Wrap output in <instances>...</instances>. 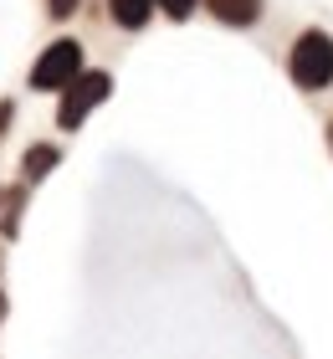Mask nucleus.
<instances>
[{
	"instance_id": "nucleus-1",
	"label": "nucleus",
	"mask_w": 333,
	"mask_h": 359,
	"mask_svg": "<svg viewBox=\"0 0 333 359\" xmlns=\"http://www.w3.org/2000/svg\"><path fill=\"white\" fill-rule=\"evenodd\" d=\"M292 83L297 88H308V93H318L333 83V36L328 31H303L292 46Z\"/></svg>"
},
{
	"instance_id": "nucleus-2",
	"label": "nucleus",
	"mask_w": 333,
	"mask_h": 359,
	"mask_svg": "<svg viewBox=\"0 0 333 359\" xmlns=\"http://www.w3.org/2000/svg\"><path fill=\"white\" fill-rule=\"evenodd\" d=\"M77 72H82V46H77V41H52V46L41 52V62L31 67V88L57 93V88L72 83Z\"/></svg>"
},
{
	"instance_id": "nucleus-8",
	"label": "nucleus",
	"mask_w": 333,
	"mask_h": 359,
	"mask_svg": "<svg viewBox=\"0 0 333 359\" xmlns=\"http://www.w3.org/2000/svg\"><path fill=\"white\" fill-rule=\"evenodd\" d=\"M46 11H52V15H72L77 0H46Z\"/></svg>"
},
{
	"instance_id": "nucleus-5",
	"label": "nucleus",
	"mask_w": 333,
	"mask_h": 359,
	"mask_svg": "<svg viewBox=\"0 0 333 359\" xmlns=\"http://www.w3.org/2000/svg\"><path fill=\"white\" fill-rule=\"evenodd\" d=\"M108 6H113V21H118V26L139 31V26L149 21V15H154V6H159V0H108Z\"/></svg>"
},
{
	"instance_id": "nucleus-3",
	"label": "nucleus",
	"mask_w": 333,
	"mask_h": 359,
	"mask_svg": "<svg viewBox=\"0 0 333 359\" xmlns=\"http://www.w3.org/2000/svg\"><path fill=\"white\" fill-rule=\"evenodd\" d=\"M108 88H113V77H108V72H77L72 83L62 88V113H57L62 128H77L82 118H88V108L108 97Z\"/></svg>"
},
{
	"instance_id": "nucleus-11",
	"label": "nucleus",
	"mask_w": 333,
	"mask_h": 359,
	"mask_svg": "<svg viewBox=\"0 0 333 359\" xmlns=\"http://www.w3.org/2000/svg\"><path fill=\"white\" fill-rule=\"evenodd\" d=\"M0 313H6V303H0Z\"/></svg>"
},
{
	"instance_id": "nucleus-10",
	"label": "nucleus",
	"mask_w": 333,
	"mask_h": 359,
	"mask_svg": "<svg viewBox=\"0 0 333 359\" xmlns=\"http://www.w3.org/2000/svg\"><path fill=\"white\" fill-rule=\"evenodd\" d=\"M328 144H333V123H328Z\"/></svg>"
},
{
	"instance_id": "nucleus-9",
	"label": "nucleus",
	"mask_w": 333,
	"mask_h": 359,
	"mask_svg": "<svg viewBox=\"0 0 333 359\" xmlns=\"http://www.w3.org/2000/svg\"><path fill=\"white\" fill-rule=\"evenodd\" d=\"M6 118H11V103H0V134H6Z\"/></svg>"
},
{
	"instance_id": "nucleus-4",
	"label": "nucleus",
	"mask_w": 333,
	"mask_h": 359,
	"mask_svg": "<svg viewBox=\"0 0 333 359\" xmlns=\"http://www.w3.org/2000/svg\"><path fill=\"white\" fill-rule=\"evenodd\" d=\"M215 21H226V26H252L257 15H261V0H205Z\"/></svg>"
},
{
	"instance_id": "nucleus-7",
	"label": "nucleus",
	"mask_w": 333,
	"mask_h": 359,
	"mask_svg": "<svg viewBox=\"0 0 333 359\" xmlns=\"http://www.w3.org/2000/svg\"><path fill=\"white\" fill-rule=\"evenodd\" d=\"M159 6H164V11H170V15H175V21H185V15H190V11L200 6V0H159Z\"/></svg>"
},
{
	"instance_id": "nucleus-6",
	"label": "nucleus",
	"mask_w": 333,
	"mask_h": 359,
	"mask_svg": "<svg viewBox=\"0 0 333 359\" xmlns=\"http://www.w3.org/2000/svg\"><path fill=\"white\" fill-rule=\"evenodd\" d=\"M52 165H57V149H52V144H36V149L26 154V175H31V180H41Z\"/></svg>"
}]
</instances>
